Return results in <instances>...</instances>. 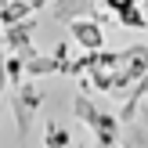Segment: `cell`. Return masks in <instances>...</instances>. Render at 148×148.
Returning a JSON list of instances; mask_svg holds the SVG:
<instances>
[{
    "label": "cell",
    "mask_w": 148,
    "mask_h": 148,
    "mask_svg": "<svg viewBox=\"0 0 148 148\" xmlns=\"http://www.w3.org/2000/svg\"><path fill=\"white\" fill-rule=\"evenodd\" d=\"M11 90H14V98H11L14 127H18L22 137H25L29 130H33V119H36V112H40V105H43V90L36 83H14Z\"/></svg>",
    "instance_id": "6da1fadb"
},
{
    "label": "cell",
    "mask_w": 148,
    "mask_h": 148,
    "mask_svg": "<svg viewBox=\"0 0 148 148\" xmlns=\"http://www.w3.org/2000/svg\"><path fill=\"white\" fill-rule=\"evenodd\" d=\"M0 29H4L7 51H14V54H22V58L33 54V33H36V18L33 14H25V18H18V22H7V25H0Z\"/></svg>",
    "instance_id": "7a4b0ae2"
},
{
    "label": "cell",
    "mask_w": 148,
    "mask_h": 148,
    "mask_svg": "<svg viewBox=\"0 0 148 148\" xmlns=\"http://www.w3.org/2000/svg\"><path fill=\"white\" fill-rule=\"evenodd\" d=\"M69 33H72V40H76L83 51L105 47V29H101L98 18H72V22H69Z\"/></svg>",
    "instance_id": "3957f363"
},
{
    "label": "cell",
    "mask_w": 148,
    "mask_h": 148,
    "mask_svg": "<svg viewBox=\"0 0 148 148\" xmlns=\"http://www.w3.org/2000/svg\"><path fill=\"white\" fill-rule=\"evenodd\" d=\"M51 14L62 25H69L72 18H94L98 7H94V0H51Z\"/></svg>",
    "instance_id": "277c9868"
},
{
    "label": "cell",
    "mask_w": 148,
    "mask_h": 148,
    "mask_svg": "<svg viewBox=\"0 0 148 148\" xmlns=\"http://www.w3.org/2000/svg\"><path fill=\"white\" fill-rule=\"evenodd\" d=\"M119 69L127 72L130 79H141L148 72V43H134V47L119 51Z\"/></svg>",
    "instance_id": "5b68a950"
},
{
    "label": "cell",
    "mask_w": 148,
    "mask_h": 148,
    "mask_svg": "<svg viewBox=\"0 0 148 148\" xmlns=\"http://www.w3.org/2000/svg\"><path fill=\"white\" fill-rule=\"evenodd\" d=\"M72 116H76L83 127L94 130V123H98V105L90 101V94H87V90H79L76 98H72Z\"/></svg>",
    "instance_id": "8992f818"
},
{
    "label": "cell",
    "mask_w": 148,
    "mask_h": 148,
    "mask_svg": "<svg viewBox=\"0 0 148 148\" xmlns=\"http://www.w3.org/2000/svg\"><path fill=\"white\" fill-rule=\"evenodd\" d=\"M119 148H148V127L130 119L127 130H119Z\"/></svg>",
    "instance_id": "52a82bcc"
},
{
    "label": "cell",
    "mask_w": 148,
    "mask_h": 148,
    "mask_svg": "<svg viewBox=\"0 0 148 148\" xmlns=\"http://www.w3.org/2000/svg\"><path fill=\"white\" fill-rule=\"evenodd\" d=\"M22 72L25 76H51V72H58V65H54V58H43V54H29V58H22Z\"/></svg>",
    "instance_id": "ba28073f"
},
{
    "label": "cell",
    "mask_w": 148,
    "mask_h": 148,
    "mask_svg": "<svg viewBox=\"0 0 148 148\" xmlns=\"http://www.w3.org/2000/svg\"><path fill=\"white\" fill-rule=\"evenodd\" d=\"M43 148H72V137L62 123H47L43 127Z\"/></svg>",
    "instance_id": "9c48e42d"
},
{
    "label": "cell",
    "mask_w": 148,
    "mask_h": 148,
    "mask_svg": "<svg viewBox=\"0 0 148 148\" xmlns=\"http://www.w3.org/2000/svg\"><path fill=\"white\" fill-rule=\"evenodd\" d=\"M116 18H119V25H134V29H145L148 25V18H145V11L141 7H123V11H116Z\"/></svg>",
    "instance_id": "30bf717a"
},
{
    "label": "cell",
    "mask_w": 148,
    "mask_h": 148,
    "mask_svg": "<svg viewBox=\"0 0 148 148\" xmlns=\"http://www.w3.org/2000/svg\"><path fill=\"white\" fill-rule=\"evenodd\" d=\"M4 76H7V83H22V54H4Z\"/></svg>",
    "instance_id": "8fae6325"
},
{
    "label": "cell",
    "mask_w": 148,
    "mask_h": 148,
    "mask_svg": "<svg viewBox=\"0 0 148 148\" xmlns=\"http://www.w3.org/2000/svg\"><path fill=\"white\" fill-rule=\"evenodd\" d=\"M51 58H54V65H58V72H65V65H69V43H54V51H51Z\"/></svg>",
    "instance_id": "7c38bea8"
},
{
    "label": "cell",
    "mask_w": 148,
    "mask_h": 148,
    "mask_svg": "<svg viewBox=\"0 0 148 148\" xmlns=\"http://www.w3.org/2000/svg\"><path fill=\"white\" fill-rule=\"evenodd\" d=\"M134 4H141V0H105V7H108V11H123V7H134Z\"/></svg>",
    "instance_id": "4fadbf2b"
},
{
    "label": "cell",
    "mask_w": 148,
    "mask_h": 148,
    "mask_svg": "<svg viewBox=\"0 0 148 148\" xmlns=\"http://www.w3.org/2000/svg\"><path fill=\"white\" fill-rule=\"evenodd\" d=\"M137 119L148 127V101H145V98H141V105H137Z\"/></svg>",
    "instance_id": "5bb4252c"
},
{
    "label": "cell",
    "mask_w": 148,
    "mask_h": 148,
    "mask_svg": "<svg viewBox=\"0 0 148 148\" xmlns=\"http://www.w3.org/2000/svg\"><path fill=\"white\" fill-rule=\"evenodd\" d=\"M4 90H7V76H4V54H0V98H4Z\"/></svg>",
    "instance_id": "9a60e30c"
},
{
    "label": "cell",
    "mask_w": 148,
    "mask_h": 148,
    "mask_svg": "<svg viewBox=\"0 0 148 148\" xmlns=\"http://www.w3.org/2000/svg\"><path fill=\"white\" fill-rule=\"evenodd\" d=\"M25 4H29V7H33V11H40V7H47V4H51V0H25Z\"/></svg>",
    "instance_id": "2e32d148"
},
{
    "label": "cell",
    "mask_w": 148,
    "mask_h": 148,
    "mask_svg": "<svg viewBox=\"0 0 148 148\" xmlns=\"http://www.w3.org/2000/svg\"><path fill=\"white\" fill-rule=\"evenodd\" d=\"M94 148H119V141H116V145H94Z\"/></svg>",
    "instance_id": "e0dca14e"
}]
</instances>
